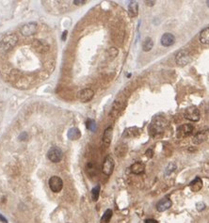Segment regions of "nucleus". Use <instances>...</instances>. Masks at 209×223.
Here are the masks:
<instances>
[{"mask_svg": "<svg viewBox=\"0 0 209 223\" xmlns=\"http://www.w3.org/2000/svg\"><path fill=\"white\" fill-rule=\"evenodd\" d=\"M18 42V37L15 34L5 35L0 40V53H8L10 51Z\"/></svg>", "mask_w": 209, "mask_h": 223, "instance_id": "f257e3e1", "label": "nucleus"}, {"mask_svg": "<svg viewBox=\"0 0 209 223\" xmlns=\"http://www.w3.org/2000/svg\"><path fill=\"white\" fill-rule=\"evenodd\" d=\"M192 61V56L187 49H182L176 54L175 62L178 66H186Z\"/></svg>", "mask_w": 209, "mask_h": 223, "instance_id": "f03ea898", "label": "nucleus"}, {"mask_svg": "<svg viewBox=\"0 0 209 223\" xmlns=\"http://www.w3.org/2000/svg\"><path fill=\"white\" fill-rule=\"evenodd\" d=\"M166 126V120L162 117H156L152 121V123L150 125V132L152 134H159L163 131L164 127Z\"/></svg>", "mask_w": 209, "mask_h": 223, "instance_id": "7ed1b4c3", "label": "nucleus"}, {"mask_svg": "<svg viewBox=\"0 0 209 223\" xmlns=\"http://www.w3.org/2000/svg\"><path fill=\"white\" fill-rule=\"evenodd\" d=\"M184 117L190 122H198L201 118L200 110L194 106L188 107L184 112Z\"/></svg>", "mask_w": 209, "mask_h": 223, "instance_id": "20e7f679", "label": "nucleus"}, {"mask_svg": "<svg viewBox=\"0 0 209 223\" xmlns=\"http://www.w3.org/2000/svg\"><path fill=\"white\" fill-rule=\"evenodd\" d=\"M62 156H63L62 151L58 147H56V146L51 147L50 150L47 152V157L53 163L61 162V159H62Z\"/></svg>", "mask_w": 209, "mask_h": 223, "instance_id": "39448f33", "label": "nucleus"}, {"mask_svg": "<svg viewBox=\"0 0 209 223\" xmlns=\"http://www.w3.org/2000/svg\"><path fill=\"white\" fill-rule=\"evenodd\" d=\"M21 34L23 36H26V37H28V36H31V35H34L37 31H38V24L35 23V22H29V23H26L25 24L21 29Z\"/></svg>", "mask_w": 209, "mask_h": 223, "instance_id": "423d86ee", "label": "nucleus"}, {"mask_svg": "<svg viewBox=\"0 0 209 223\" xmlns=\"http://www.w3.org/2000/svg\"><path fill=\"white\" fill-rule=\"evenodd\" d=\"M48 184H49L50 189L55 193L61 192L63 187V181L61 178L58 176H52L49 179Z\"/></svg>", "mask_w": 209, "mask_h": 223, "instance_id": "0eeeda50", "label": "nucleus"}, {"mask_svg": "<svg viewBox=\"0 0 209 223\" xmlns=\"http://www.w3.org/2000/svg\"><path fill=\"white\" fill-rule=\"evenodd\" d=\"M114 160L110 155H108L106 158H104V162H103V166H102V171L104 174H106L108 176H110L113 172L114 170Z\"/></svg>", "mask_w": 209, "mask_h": 223, "instance_id": "6e6552de", "label": "nucleus"}, {"mask_svg": "<svg viewBox=\"0 0 209 223\" xmlns=\"http://www.w3.org/2000/svg\"><path fill=\"white\" fill-rule=\"evenodd\" d=\"M194 131V127L193 125L189 124V123H186V124H182L181 126H179L177 129V138L178 139H183V138H187L189 137L191 134Z\"/></svg>", "mask_w": 209, "mask_h": 223, "instance_id": "1a4fd4ad", "label": "nucleus"}, {"mask_svg": "<svg viewBox=\"0 0 209 223\" xmlns=\"http://www.w3.org/2000/svg\"><path fill=\"white\" fill-rule=\"evenodd\" d=\"M32 46L34 48V50L40 54H44V53H46L50 46H49V44L46 41H44V40H36L34 41V42L32 43Z\"/></svg>", "mask_w": 209, "mask_h": 223, "instance_id": "9d476101", "label": "nucleus"}, {"mask_svg": "<svg viewBox=\"0 0 209 223\" xmlns=\"http://www.w3.org/2000/svg\"><path fill=\"white\" fill-rule=\"evenodd\" d=\"M93 95H94V92L93 90L89 88H83L79 92H78V98L81 102L83 103H88L91 101L93 98Z\"/></svg>", "mask_w": 209, "mask_h": 223, "instance_id": "9b49d317", "label": "nucleus"}, {"mask_svg": "<svg viewBox=\"0 0 209 223\" xmlns=\"http://www.w3.org/2000/svg\"><path fill=\"white\" fill-rule=\"evenodd\" d=\"M160 41H161V44L164 47H170V46H172L174 44L175 37H174L173 34L168 32V33H165V34L162 35Z\"/></svg>", "mask_w": 209, "mask_h": 223, "instance_id": "f8f14e48", "label": "nucleus"}, {"mask_svg": "<svg viewBox=\"0 0 209 223\" xmlns=\"http://www.w3.org/2000/svg\"><path fill=\"white\" fill-rule=\"evenodd\" d=\"M172 202L169 198H164L156 203V210L158 212H164L172 207Z\"/></svg>", "mask_w": 209, "mask_h": 223, "instance_id": "ddd939ff", "label": "nucleus"}, {"mask_svg": "<svg viewBox=\"0 0 209 223\" xmlns=\"http://www.w3.org/2000/svg\"><path fill=\"white\" fill-rule=\"evenodd\" d=\"M208 131L207 130H201L199 131L195 136H194L193 139H192V142L194 144H201L203 142H204L207 138H208Z\"/></svg>", "mask_w": 209, "mask_h": 223, "instance_id": "4468645a", "label": "nucleus"}, {"mask_svg": "<svg viewBox=\"0 0 209 223\" xmlns=\"http://www.w3.org/2000/svg\"><path fill=\"white\" fill-rule=\"evenodd\" d=\"M112 135H113V129L112 127H108L104 132L103 135V143L106 147H108L111 143L112 139Z\"/></svg>", "mask_w": 209, "mask_h": 223, "instance_id": "2eb2a0df", "label": "nucleus"}, {"mask_svg": "<svg viewBox=\"0 0 209 223\" xmlns=\"http://www.w3.org/2000/svg\"><path fill=\"white\" fill-rule=\"evenodd\" d=\"M130 170H131V172H133L134 174H142L145 171V165L144 163L138 161V162H135L131 166Z\"/></svg>", "mask_w": 209, "mask_h": 223, "instance_id": "dca6fc26", "label": "nucleus"}, {"mask_svg": "<svg viewBox=\"0 0 209 223\" xmlns=\"http://www.w3.org/2000/svg\"><path fill=\"white\" fill-rule=\"evenodd\" d=\"M189 187L193 192H198L202 189L203 187V181L200 177H196L190 184H189Z\"/></svg>", "mask_w": 209, "mask_h": 223, "instance_id": "f3484780", "label": "nucleus"}, {"mask_svg": "<svg viewBox=\"0 0 209 223\" xmlns=\"http://www.w3.org/2000/svg\"><path fill=\"white\" fill-rule=\"evenodd\" d=\"M128 13L130 17H136L139 14V4L135 1H132L128 5Z\"/></svg>", "mask_w": 209, "mask_h": 223, "instance_id": "a211bd4d", "label": "nucleus"}, {"mask_svg": "<svg viewBox=\"0 0 209 223\" xmlns=\"http://www.w3.org/2000/svg\"><path fill=\"white\" fill-rule=\"evenodd\" d=\"M80 137H81V132L77 127H73L68 131V138L71 140H77L80 139Z\"/></svg>", "mask_w": 209, "mask_h": 223, "instance_id": "6ab92c4d", "label": "nucleus"}, {"mask_svg": "<svg viewBox=\"0 0 209 223\" xmlns=\"http://www.w3.org/2000/svg\"><path fill=\"white\" fill-rule=\"evenodd\" d=\"M199 40L202 44H209V26L203 28L201 31Z\"/></svg>", "mask_w": 209, "mask_h": 223, "instance_id": "aec40b11", "label": "nucleus"}, {"mask_svg": "<svg viewBox=\"0 0 209 223\" xmlns=\"http://www.w3.org/2000/svg\"><path fill=\"white\" fill-rule=\"evenodd\" d=\"M154 46V41L150 37H147L144 39L143 42H142V50L144 52H149L151 51L152 48Z\"/></svg>", "mask_w": 209, "mask_h": 223, "instance_id": "412c9836", "label": "nucleus"}, {"mask_svg": "<svg viewBox=\"0 0 209 223\" xmlns=\"http://www.w3.org/2000/svg\"><path fill=\"white\" fill-rule=\"evenodd\" d=\"M122 104L120 102L116 101L113 106H112V109H111V112H110V116L113 117V118H116L119 114H120L121 110H122Z\"/></svg>", "mask_w": 209, "mask_h": 223, "instance_id": "4be33fe9", "label": "nucleus"}, {"mask_svg": "<svg viewBox=\"0 0 209 223\" xmlns=\"http://www.w3.org/2000/svg\"><path fill=\"white\" fill-rule=\"evenodd\" d=\"M112 215H113V213H112L111 209L106 210V212L104 213L103 217H101V223H108L112 217Z\"/></svg>", "mask_w": 209, "mask_h": 223, "instance_id": "5701e85b", "label": "nucleus"}, {"mask_svg": "<svg viewBox=\"0 0 209 223\" xmlns=\"http://www.w3.org/2000/svg\"><path fill=\"white\" fill-rule=\"evenodd\" d=\"M100 189H101L100 185H97L96 186H94L92 189V198L94 201H98V198H99V195H100Z\"/></svg>", "mask_w": 209, "mask_h": 223, "instance_id": "b1692460", "label": "nucleus"}, {"mask_svg": "<svg viewBox=\"0 0 209 223\" xmlns=\"http://www.w3.org/2000/svg\"><path fill=\"white\" fill-rule=\"evenodd\" d=\"M175 170H176V164H175L174 162H171L170 164L167 166L166 170H165V175H166V176L171 175Z\"/></svg>", "mask_w": 209, "mask_h": 223, "instance_id": "393cba45", "label": "nucleus"}, {"mask_svg": "<svg viewBox=\"0 0 209 223\" xmlns=\"http://www.w3.org/2000/svg\"><path fill=\"white\" fill-rule=\"evenodd\" d=\"M86 126L89 130H91L93 132H94L96 130V123L93 120H91V119H89L86 123Z\"/></svg>", "mask_w": 209, "mask_h": 223, "instance_id": "a878e982", "label": "nucleus"}, {"mask_svg": "<svg viewBox=\"0 0 209 223\" xmlns=\"http://www.w3.org/2000/svg\"><path fill=\"white\" fill-rule=\"evenodd\" d=\"M197 209H198V211H203V210H204V209H205V204H204L203 202H199V203H197Z\"/></svg>", "mask_w": 209, "mask_h": 223, "instance_id": "bb28decb", "label": "nucleus"}, {"mask_svg": "<svg viewBox=\"0 0 209 223\" xmlns=\"http://www.w3.org/2000/svg\"><path fill=\"white\" fill-rule=\"evenodd\" d=\"M85 3H86V1H84V0H74V1H73L74 5H78V6H81V5H83Z\"/></svg>", "mask_w": 209, "mask_h": 223, "instance_id": "cd10ccee", "label": "nucleus"}, {"mask_svg": "<svg viewBox=\"0 0 209 223\" xmlns=\"http://www.w3.org/2000/svg\"><path fill=\"white\" fill-rule=\"evenodd\" d=\"M145 223H158V221L154 218H148L145 220Z\"/></svg>", "mask_w": 209, "mask_h": 223, "instance_id": "c85d7f7f", "label": "nucleus"}, {"mask_svg": "<svg viewBox=\"0 0 209 223\" xmlns=\"http://www.w3.org/2000/svg\"><path fill=\"white\" fill-rule=\"evenodd\" d=\"M146 155L149 157V158H151L153 156V151L151 150V149H149V150L146 151Z\"/></svg>", "mask_w": 209, "mask_h": 223, "instance_id": "c756f323", "label": "nucleus"}, {"mask_svg": "<svg viewBox=\"0 0 209 223\" xmlns=\"http://www.w3.org/2000/svg\"><path fill=\"white\" fill-rule=\"evenodd\" d=\"M145 3H146L147 6H154L156 1H145Z\"/></svg>", "mask_w": 209, "mask_h": 223, "instance_id": "7c9ffc66", "label": "nucleus"}, {"mask_svg": "<svg viewBox=\"0 0 209 223\" xmlns=\"http://www.w3.org/2000/svg\"><path fill=\"white\" fill-rule=\"evenodd\" d=\"M0 220H1L3 223H8V220H7V219H6V218H5V217H4L1 215V214H0Z\"/></svg>", "mask_w": 209, "mask_h": 223, "instance_id": "2f4dec72", "label": "nucleus"}, {"mask_svg": "<svg viewBox=\"0 0 209 223\" xmlns=\"http://www.w3.org/2000/svg\"><path fill=\"white\" fill-rule=\"evenodd\" d=\"M66 36H67V31H64V33H63V37H62V40H63V41L66 40Z\"/></svg>", "mask_w": 209, "mask_h": 223, "instance_id": "473e14b6", "label": "nucleus"}, {"mask_svg": "<svg viewBox=\"0 0 209 223\" xmlns=\"http://www.w3.org/2000/svg\"><path fill=\"white\" fill-rule=\"evenodd\" d=\"M206 4H207V7L209 8V1H206Z\"/></svg>", "mask_w": 209, "mask_h": 223, "instance_id": "72a5a7b5", "label": "nucleus"}]
</instances>
